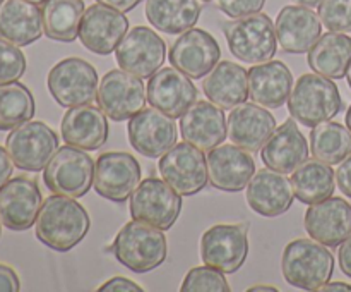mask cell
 <instances>
[{
    "label": "cell",
    "mask_w": 351,
    "mask_h": 292,
    "mask_svg": "<svg viewBox=\"0 0 351 292\" xmlns=\"http://www.w3.org/2000/svg\"><path fill=\"white\" fill-rule=\"evenodd\" d=\"M88 212L72 196L51 194L41 205L36 218V237L50 249L65 253L77 246L89 232Z\"/></svg>",
    "instance_id": "cell-1"
},
{
    "label": "cell",
    "mask_w": 351,
    "mask_h": 292,
    "mask_svg": "<svg viewBox=\"0 0 351 292\" xmlns=\"http://www.w3.org/2000/svg\"><path fill=\"white\" fill-rule=\"evenodd\" d=\"M117 261L134 273H147L167 260V237L165 230L132 220L117 234L112 247Z\"/></svg>",
    "instance_id": "cell-2"
},
{
    "label": "cell",
    "mask_w": 351,
    "mask_h": 292,
    "mask_svg": "<svg viewBox=\"0 0 351 292\" xmlns=\"http://www.w3.org/2000/svg\"><path fill=\"white\" fill-rule=\"evenodd\" d=\"M285 280L304 291H321L335 270V256L315 239H295L287 244L281 260Z\"/></svg>",
    "instance_id": "cell-3"
},
{
    "label": "cell",
    "mask_w": 351,
    "mask_h": 292,
    "mask_svg": "<svg viewBox=\"0 0 351 292\" xmlns=\"http://www.w3.org/2000/svg\"><path fill=\"white\" fill-rule=\"evenodd\" d=\"M288 110L297 122L305 127H315L335 119L343 110V98L338 86L326 76L311 72L304 74L291 89Z\"/></svg>",
    "instance_id": "cell-4"
},
{
    "label": "cell",
    "mask_w": 351,
    "mask_h": 292,
    "mask_svg": "<svg viewBox=\"0 0 351 292\" xmlns=\"http://www.w3.org/2000/svg\"><path fill=\"white\" fill-rule=\"evenodd\" d=\"M226 43L237 58L249 64H261L276 55V26L267 14L256 12L223 24Z\"/></svg>",
    "instance_id": "cell-5"
},
{
    "label": "cell",
    "mask_w": 351,
    "mask_h": 292,
    "mask_svg": "<svg viewBox=\"0 0 351 292\" xmlns=\"http://www.w3.org/2000/svg\"><path fill=\"white\" fill-rule=\"evenodd\" d=\"M95 161L77 146L65 143L55 151L43 172L45 186L55 194L81 198L93 188Z\"/></svg>",
    "instance_id": "cell-6"
},
{
    "label": "cell",
    "mask_w": 351,
    "mask_h": 292,
    "mask_svg": "<svg viewBox=\"0 0 351 292\" xmlns=\"http://www.w3.org/2000/svg\"><path fill=\"white\" fill-rule=\"evenodd\" d=\"M182 212V196L165 179L147 177L130 196V215L134 220L168 230Z\"/></svg>",
    "instance_id": "cell-7"
},
{
    "label": "cell",
    "mask_w": 351,
    "mask_h": 292,
    "mask_svg": "<svg viewBox=\"0 0 351 292\" xmlns=\"http://www.w3.org/2000/svg\"><path fill=\"white\" fill-rule=\"evenodd\" d=\"M98 72L89 62L69 57L48 72V89L55 102L65 109L88 105L98 95Z\"/></svg>",
    "instance_id": "cell-8"
},
{
    "label": "cell",
    "mask_w": 351,
    "mask_h": 292,
    "mask_svg": "<svg viewBox=\"0 0 351 292\" xmlns=\"http://www.w3.org/2000/svg\"><path fill=\"white\" fill-rule=\"evenodd\" d=\"M5 148L17 168L40 172L58 150V136L45 122L27 120L9 133Z\"/></svg>",
    "instance_id": "cell-9"
},
{
    "label": "cell",
    "mask_w": 351,
    "mask_h": 292,
    "mask_svg": "<svg viewBox=\"0 0 351 292\" xmlns=\"http://www.w3.org/2000/svg\"><path fill=\"white\" fill-rule=\"evenodd\" d=\"M249 254L247 223H218L201 237V258L204 265L223 273H235Z\"/></svg>",
    "instance_id": "cell-10"
},
{
    "label": "cell",
    "mask_w": 351,
    "mask_h": 292,
    "mask_svg": "<svg viewBox=\"0 0 351 292\" xmlns=\"http://www.w3.org/2000/svg\"><path fill=\"white\" fill-rule=\"evenodd\" d=\"M158 167L165 181L180 196L197 194L209 181L204 151L187 141L173 144L161 157Z\"/></svg>",
    "instance_id": "cell-11"
},
{
    "label": "cell",
    "mask_w": 351,
    "mask_h": 292,
    "mask_svg": "<svg viewBox=\"0 0 351 292\" xmlns=\"http://www.w3.org/2000/svg\"><path fill=\"white\" fill-rule=\"evenodd\" d=\"M96 102L108 119L115 122L130 119L144 109L146 91L143 78L123 69L108 71L99 82Z\"/></svg>",
    "instance_id": "cell-12"
},
{
    "label": "cell",
    "mask_w": 351,
    "mask_h": 292,
    "mask_svg": "<svg viewBox=\"0 0 351 292\" xmlns=\"http://www.w3.org/2000/svg\"><path fill=\"white\" fill-rule=\"evenodd\" d=\"M141 182V165L125 151H106L96 158L93 186L99 196L113 203H123Z\"/></svg>",
    "instance_id": "cell-13"
},
{
    "label": "cell",
    "mask_w": 351,
    "mask_h": 292,
    "mask_svg": "<svg viewBox=\"0 0 351 292\" xmlns=\"http://www.w3.org/2000/svg\"><path fill=\"white\" fill-rule=\"evenodd\" d=\"M117 64L139 78H151L167 58V43L156 31L136 26L123 36L115 50Z\"/></svg>",
    "instance_id": "cell-14"
},
{
    "label": "cell",
    "mask_w": 351,
    "mask_h": 292,
    "mask_svg": "<svg viewBox=\"0 0 351 292\" xmlns=\"http://www.w3.org/2000/svg\"><path fill=\"white\" fill-rule=\"evenodd\" d=\"M129 141L137 153L147 158H161L177 144V124L173 117L149 106L129 119Z\"/></svg>",
    "instance_id": "cell-15"
},
{
    "label": "cell",
    "mask_w": 351,
    "mask_h": 292,
    "mask_svg": "<svg viewBox=\"0 0 351 292\" xmlns=\"http://www.w3.org/2000/svg\"><path fill=\"white\" fill-rule=\"evenodd\" d=\"M127 30L129 21L123 12L98 2L84 10L79 26V40L93 54L108 55L117 50Z\"/></svg>",
    "instance_id": "cell-16"
},
{
    "label": "cell",
    "mask_w": 351,
    "mask_h": 292,
    "mask_svg": "<svg viewBox=\"0 0 351 292\" xmlns=\"http://www.w3.org/2000/svg\"><path fill=\"white\" fill-rule=\"evenodd\" d=\"M43 205V196L36 181L29 177H12L0 188V220L5 229L27 230L36 223Z\"/></svg>",
    "instance_id": "cell-17"
},
{
    "label": "cell",
    "mask_w": 351,
    "mask_h": 292,
    "mask_svg": "<svg viewBox=\"0 0 351 292\" xmlns=\"http://www.w3.org/2000/svg\"><path fill=\"white\" fill-rule=\"evenodd\" d=\"M170 64L191 79H201L213 71L221 57V48L211 33L191 27L170 48Z\"/></svg>",
    "instance_id": "cell-18"
},
{
    "label": "cell",
    "mask_w": 351,
    "mask_h": 292,
    "mask_svg": "<svg viewBox=\"0 0 351 292\" xmlns=\"http://www.w3.org/2000/svg\"><path fill=\"white\" fill-rule=\"evenodd\" d=\"M149 105L173 119H180L195 102L197 88L187 74L175 67H161L147 82Z\"/></svg>",
    "instance_id": "cell-19"
},
{
    "label": "cell",
    "mask_w": 351,
    "mask_h": 292,
    "mask_svg": "<svg viewBox=\"0 0 351 292\" xmlns=\"http://www.w3.org/2000/svg\"><path fill=\"white\" fill-rule=\"evenodd\" d=\"M208 175L213 188L226 192H239L249 186L256 174V161L250 153L237 144H223L209 151Z\"/></svg>",
    "instance_id": "cell-20"
},
{
    "label": "cell",
    "mask_w": 351,
    "mask_h": 292,
    "mask_svg": "<svg viewBox=\"0 0 351 292\" xmlns=\"http://www.w3.org/2000/svg\"><path fill=\"white\" fill-rule=\"evenodd\" d=\"M295 191L291 181L283 172L261 168L247 186V203L263 216H280L291 208Z\"/></svg>",
    "instance_id": "cell-21"
},
{
    "label": "cell",
    "mask_w": 351,
    "mask_h": 292,
    "mask_svg": "<svg viewBox=\"0 0 351 292\" xmlns=\"http://www.w3.org/2000/svg\"><path fill=\"white\" fill-rule=\"evenodd\" d=\"M305 230L324 246H339L351 234V205L332 196L311 205L305 213Z\"/></svg>",
    "instance_id": "cell-22"
},
{
    "label": "cell",
    "mask_w": 351,
    "mask_h": 292,
    "mask_svg": "<svg viewBox=\"0 0 351 292\" xmlns=\"http://www.w3.org/2000/svg\"><path fill=\"white\" fill-rule=\"evenodd\" d=\"M180 134L184 141L202 151H211L228 136V124L223 109L213 102H195L180 117Z\"/></svg>",
    "instance_id": "cell-23"
},
{
    "label": "cell",
    "mask_w": 351,
    "mask_h": 292,
    "mask_svg": "<svg viewBox=\"0 0 351 292\" xmlns=\"http://www.w3.org/2000/svg\"><path fill=\"white\" fill-rule=\"evenodd\" d=\"M276 36L288 54H305L321 38L322 21L307 5H287L276 17Z\"/></svg>",
    "instance_id": "cell-24"
},
{
    "label": "cell",
    "mask_w": 351,
    "mask_h": 292,
    "mask_svg": "<svg viewBox=\"0 0 351 292\" xmlns=\"http://www.w3.org/2000/svg\"><path fill=\"white\" fill-rule=\"evenodd\" d=\"M226 124L232 143L247 151L263 150L276 129V119L269 110L247 102L232 109Z\"/></svg>",
    "instance_id": "cell-25"
},
{
    "label": "cell",
    "mask_w": 351,
    "mask_h": 292,
    "mask_svg": "<svg viewBox=\"0 0 351 292\" xmlns=\"http://www.w3.org/2000/svg\"><path fill=\"white\" fill-rule=\"evenodd\" d=\"M62 137L67 144L81 150H99L108 139V120L98 106L79 105L65 112L60 124Z\"/></svg>",
    "instance_id": "cell-26"
},
{
    "label": "cell",
    "mask_w": 351,
    "mask_h": 292,
    "mask_svg": "<svg viewBox=\"0 0 351 292\" xmlns=\"http://www.w3.org/2000/svg\"><path fill=\"white\" fill-rule=\"evenodd\" d=\"M261 158L266 167L291 174L308 158V144L297 126V120L288 119L281 124L261 150Z\"/></svg>",
    "instance_id": "cell-27"
},
{
    "label": "cell",
    "mask_w": 351,
    "mask_h": 292,
    "mask_svg": "<svg viewBox=\"0 0 351 292\" xmlns=\"http://www.w3.org/2000/svg\"><path fill=\"white\" fill-rule=\"evenodd\" d=\"M293 76L281 60H266L249 69V96L254 103L280 109L290 98Z\"/></svg>",
    "instance_id": "cell-28"
},
{
    "label": "cell",
    "mask_w": 351,
    "mask_h": 292,
    "mask_svg": "<svg viewBox=\"0 0 351 292\" xmlns=\"http://www.w3.org/2000/svg\"><path fill=\"white\" fill-rule=\"evenodd\" d=\"M202 89L209 102L223 110H232L249 98V71L233 62H218L206 74Z\"/></svg>",
    "instance_id": "cell-29"
},
{
    "label": "cell",
    "mask_w": 351,
    "mask_h": 292,
    "mask_svg": "<svg viewBox=\"0 0 351 292\" xmlns=\"http://www.w3.org/2000/svg\"><path fill=\"white\" fill-rule=\"evenodd\" d=\"M45 33L41 9L27 0H5L0 5V38L27 47Z\"/></svg>",
    "instance_id": "cell-30"
},
{
    "label": "cell",
    "mask_w": 351,
    "mask_h": 292,
    "mask_svg": "<svg viewBox=\"0 0 351 292\" xmlns=\"http://www.w3.org/2000/svg\"><path fill=\"white\" fill-rule=\"evenodd\" d=\"M307 60L317 74L329 79L345 78L351 65V38L338 31L321 34L308 50Z\"/></svg>",
    "instance_id": "cell-31"
},
{
    "label": "cell",
    "mask_w": 351,
    "mask_h": 292,
    "mask_svg": "<svg viewBox=\"0 0 351 292\" xmlns=\"http://www.w3.org/2000/svg\"><path fill=\"white\" fill-rule=\"evenodd\" d=\"M199 0H146V17L151 26L167 34L185 33L201 17Z\"/></svg>",
    "instance_id": "cell-32"
},
{
    "label": "cell",
    "mask_w": 351,
    "mask_h": 292,
    "mask_svg": "<svg viewBox=\"0 0 351 292\" xmlns=\"http://www.w3.org/2000/svg\"><path fill=\"white\" fill-rule=\"evenodd\" d=\"M335 175L331 165L319 158L305 160L297 167L291 175L295 196L305 205H315L319 201L331 198L335 192Z\"/></svg>",
    "instance_id": "cell-33"
},
{
    "label": "cell",
    "mask_w": 351,
    "mask_h": 292,
    "mask_svg": "<svg viewBox=\"0 0 351 292\" xmlns=\"http://www.w3.org/2000/svg\"><path fill=\"white\" fill-rule=\"evenodd\" d=\"M84 10L82 0H45L41 3L45 34L50 40L72 43L79 38V26Z\"/></svg>",
    "instance_id": "cell-34"
},
{
    "label": "cell",
    "mask_w": 351,
    "mask_h": 292,
    "mask_svg": "<svg viewBox=\"0 0 351 292\" xmlns=\"http://www.w3.org/2000/svg\"><path fill=\"white\" fill-rule=\"evenodd\" d=\"M312 155L329 165L341 164L351 155V133L339 122H321L312 127L311 133Z\"/></svg>",
    "instance_id": "cell-35"
},
{
    "label": "cell",
    "mask_w": 351,
    "mask_h": 292,
    "mask_svg": "<svg viewBox=\"0 0 351 292\" xmlns=\"http://www.w3.org/2000/svg\"><path fill=\"white\" fill-rule=\"evenodd\" d=\"M34 98L21 82L0 85V131H12L34 117Z\"/></svg>",
    "instance_id": "cell-36"
},
{
    "label": "cell",
    "mask_w": 351,
    "mask_h": 292,
    "mask_svg": "<svg viewBox=\"0 0 351 292\" xmlns=\"http://www.w3.org/2000/svg\"><path fill=\"white\" fill-rule=\"evenodd\" d=\"M180 289L184 292H230V285L223 271L209 265L192 268L185 275Z\"/></svg>",
    "instance_id": "cell-37"
},
{
    "label": "cell",
    "mask_w": 351,
    "mask_h": 292,
    "mask_svg": "<svg viewBox=\"0 0 351 292\" xmlns=\"http://www.w3.org/2000/svg\"><path fill=\"white\" fill-rule=\"evenodd\" d=\"M26 72V57L19 47L0 38V85L19 81Z\"/></svg>",
    "instance_id": "cell-38"
},
{
    "label": "cell",
    "mask_w": 351,
    "mask_h": 292,
    "mask_svg": "<svg viewBox=\"0 0 351 292\" xmlns=\"http://www.w3.org/2000/svg\"><path fill=\"white\" fill-rule=\"evenodd\" d=\"M319 17L329 31L350 33L351 31V0H322Z\"/></svg>",
    "instance_id": "cell-39"
},
{
    "label": "cell",
    "mask_w": 351,
    "mask_h": 292,
    "mask_svg": "<svg viewBox=\"0 0 351 292\" xmlns=\"http://www.w3.org/2000/svg\"><path fill=\"white\" fill-rule=\"evenodd\" d=\"M264 3L266 0H218V7L221 9V12H225L232 19L261 12Z\"/></svg>",
    "instance_id": "cell-40"
},
{
    "label": "cell",
    "mask_w": 351,
    "mask_h": 292,
    "mask_svg": "<svg viewBox=\"0 0 351 292\" xmlns=\"http://www.w3.org/2000/svg\"><path fill=\"white\" fill-rule=\"evenodd\" d=\"M141 292L143 287L125 277H113L99 287V292Z\"/></svg>",
    "instance_id": "cell-41"
},
{
    "label": "cell",
    "mask_w": 351,
    "mask_h": 292,
    "mask_svg": "<svg viewBox=\"0 0 351 292\" xmlns=\"http://www.w3.org/2000/svg\"><path fill=\"white\" fill-rule=\"evenodd\" d=\"M336 181H338V188L341 189L343 194L351 198V155L339 164L338 170H336Z\"/></svg>",
    "instance_id": "cell-42"
},
{
    "label": "cell",
    "mask_w": 351,
    "mask_h": 292,
    "mask_svg": "<svg viewBox=\"0 0 351 292\" xmlns=\"http://www.w3.org/2000/svg\"><path fill=\"white\" fill-rule=\"evenodd\" d=\"M21 289L19 277L7 265L0 263V292H17Z\"/></svg>",
    "instance_id": "cell-43"
},
{
    "label": "cell",
    "mask_w": 351,
    "mask_h": 292,
    "mask_svg": "<svg viewBox=\"0 0 351 292\" xmlns=\"http://www.w3.org/2000/svg\"><path fill=\"white\" fill-rule=\"evenodd\" d=\"M338 260H339V267H341L343 273L351 278V234L345 240H343L341 244H339Z\"/></svg>",
    "instance_id": "cell-44"
},
{
    "label": "cell",
    "mask_w": 351,
    "mask_h": 292,
    "mask_svg": "<svg viewBox=\"0 0 351 292\" xmlns=\"http://www.w3.org/2000/svg\"><path fill=\"white\" fill-rule=\"evenodd\" d=\"M12 165L14 161L12 158H10L7 148L0 146V188H2V186L9 181L10 175H12Z\"/></svg>",
    "instance_id": "cell-45"
},
{
    "label": "cell",
    "mask_w": 351,
    "mask_h": 292,
    "mask_svg": "<svg viewBox=\"0 0 351 292\" xmlns=\"http://www.w3.org/2000/svg\"><path fill=\"white\" fill-rule=\"evenodd\" d=\"M96 2L103 3V5L113 7V9L120 10V12H129L134 7L139 5L143 0H96Z\"/></svg>",
    "instance_id": "cell-46"
},
{
    "label": "cell",
    "mask_w": 351,
    "mask_h": 292,
    "mask_svg": "<svg viewBox=\"0 0 351 292\" xmlns=\"http://www.w3.org/2000/svg\"><path fill=\"white\" fill-rule=\"evenodd\" d=\"M321 291H329V292H339V291H345V292H351V285L345 284V282H331V284H324L321 287Z\"/></svg>",
    "instance_id": "cell-47"
},
{
    "label": "cell",
    "mask_w": 351,
    "mask_h": 292,
    "mask_svg": "<svg viewBox=\"0 0 351 292\" xmlns=\"http://www.w3.org/2000/svg\"><path fill=\"white\" fill-rule=\"evenodd\" d=\"M278 289L273 285H254L249 289V292H276Z\"/></svg>",
    "instance_id": "cell-48"
},
{
    "label": "cell",
    "mask_w": 351,
    "mask_h": 292,
    "mask_svg": "<svg viewBox=\"0 0 351 292\" xmlns=\"http://www.w3.org/2000/svg\"><path fill=\"white\" fill-rule=\"evenodd\" d=\"M300 5H307V7H319L321 5L322 0H297Z\"/></svg>",
    "instance_id": "cell-49"
},
{
    "label": "cell",
    "mask_w": 351,
    "mask_h": 292,
    "mask_svg": "<svg viewBox=\"0 0 351 292\" xmlns=\"http://www.w3.org/2000/svg\"><path fill=\"white\" fill-rule=\"evenodd\" d=\"M346 126H348V129H350V133H351V105H350L348 112H346Z\"/></svg>",
    "instance_id": "cell-50"
},
{
    "label": "cell",
    "mask_w": 351,
    "mask_h": 292,
    "mask_svg": "<svg viewBox=\"0 0 351 292\" xmlns=\"http://www.w3.org/2000/svg\"><path fill=\"white\" fill-rule=\"evenodd\" d=\"M346 79H348V85H350V88H351V65H350L348 72H346Z\"/></svg>",
    "instance_id": "cell-51"
},
{
    "label": "cell",
    "mask_w": 351,
    "mask_h": 292,
    "mask_svg": "<svg viewBox=\"0 0 351 292\" xmlns=\"http://www.w3.org/2000/svg\"><path fill=\"white\" fill-rule=\"evenodd\" d=\"M27 2H33V3H43L45 0H27Z\"/></svg>",
    "instance_id": "cell-52"
},
{
    "label": "cell",
    "mask_w": 351,
    "mask_h": 292,
    "mask_svg": "<svg viewBox=\"0 0 351 292\" xmlns=\"http://www.w3.org/2000/svg\"><path fill=\"white\" fill-rule=\"evenodd\" d=\"M0 234H2V220H0Z\"/></svg>",
    "instance_id": "cell-53"
},
{
    "label": "cell",
    "mask_w": 351,
    "mask_h": 292,
    "mask_svg": "<svg viewBox=\"0 0 351 292\" xmlns=\"http://www.w3.org/2000/svg\"><path fill=\"white\" fill-rule=\"evenodd\" d=\"M2 3H3V0H0V5H2Z\"/></svg>",
    "instance_id": "cell-54"
},
{
    "label": "cell",
    "mask_w": 351,
    "mask_h": 292,
    "mask_svg": "<svg viewBox=\"0 0 351 292\" xmlns=\"http://www.w3.org/2000/svg\"><path fill=\"white\" fill-rule=\"evenodd\" d=\"M204 2H209V0H204Z\"/></svg>",
    "instance_id": "cell-55"
}]
</instances>
